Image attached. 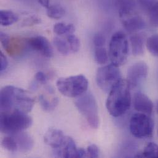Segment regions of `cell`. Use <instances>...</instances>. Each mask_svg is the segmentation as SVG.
Listing matches in <instances>:
<instances>
[{
    "mask_svg": "<svg viewBox=\"0 0 158 158\" xmlns=\"http://www.w3.org/2000/svg\"><path fill=\"white\" fill-rule=\"evenodd\" d=\"M35 100L27 90L12 85L2 87L0 92L1 112L17 110L25 113L31 111Z\"/></svg>",
    "mask_w": 158,
    "mask_h": 158,
    "instance_id": "cell-1",
    "label": "cell"
},
{
    "mask_svg": "<svg viewBox=\"0 0 158 158\" xmlns=\"http://www.w3.org/2000/svg\"><path fill=\"white\" fill-rule=\"evenodd\" d=\"M131 89L127 81L122 79L109 92L106 106L113 117L121 116L129 110L132 102Z\"/></svg>",
    "mask_w": 158,
    "mask_h": 158,
    "instance_id": "cell-2",
    "label": "cell"
},
{
    "mask_svg": "<svg viewBox=\"0 0 158 158\" xmlns=\"http://www.w3.org/2000/svg\"><path fill=\"white\" fill-rule=\"evenodd\" d=\"M32 123L33 120L27 113L17 110L1 112L0 127L1 132L4 134L11 135L23 131L30 127Z\"/></svg>",
    "mask_w": 158,
    "mask_h": 158,
    "instance_id": "cell-3",
    "label": "cell"
},
{
    "mask_svg": "<svg viewBox=\"0 0 158 158\" xmlns=\"http://www.w3.org/2000/svg\"><path fill=\"white\" fill-rule=\"evenodd\" d=\"M109 58L112 64L118 67L124 65L129 56V42L126 34L117 31L113 35L109 44Z\"/></svg>",
    "mask_w": 158,
    "mask_h": 158,
    "instance_id": "cell-4",
    "label": "cell"
},
{
    "mask_svg": "<svg viewBox=\"0 0 158 158\" xmlns=\"http://www.w3.org/2000/svg\"><path fill=\"white\" fill-rule=\"evenodd\" d=\"M75 106L79 112L85 118L87 123L92 129H97L99 126V116L97 101L90 92H85L77 97Z\"/></svg>",
    "mask_w": 158,
    "mask_h": 158,
    "instance_id": "cell-5",
    "label": "cell"
},
{
    "mask_svg": "<svg viewBox=\"0 0 158 158\" xmlns=\"http://www.w3.org/2000/svg\"><path fill=\"white\" fill-rule=\"evenodd\" d=\"M59 92L68 97H78L87 92L89 82L82 75L61 78L57 81Z\"/></svg>",
    "mask_w": 158,
    "mask_h": 158,
    "instance_id": "cell-6",
    "label": "cell"
},
{
    "mask_svg": "<svg viewBox=\"0 0 158 158\" xmlns=\"http://www.w3.org/2000/svg\"><path fill=\"white\" fill-rule=\"evenodd\" d=\"M129 127L134 137L139 139L150 138L153 134L154 122L150 115L138 112L132 116Z\"/></svg>",
    "mask_w": 158,
    "mask_h": 158,
    "instance_id": "cell-7",
    "label": "cell"
},
{
    "mask_svg": "<svg viewBox=\"0 0 158 158\" xmlns=\"http://www.w3.org/2000/svg\"><path fill=\"white\" fill-rule=\"evenodd\" d=\"M121 79L122 75L119 67L112 64L99 68L96 73L97 85L105 92L109 93Z\"/></svg>",
    "mask_w": 158,
    "mask_h": 158,
    "instance_id": "cell-8",
    "label": "cell"
},
{
    "mask_svg": "<svg viewBox=\"0 0 158 158\" xmlns=\"http://www.w3.org/2000/svg\"><path fill=\"white\" fill-rule=\"evenodd\" d=\"M148 73V67L144 62L133 64L127 70V82L131 88H134L145 80Z\"/></svg>",
    "mask_w": 158,
    "mask_h": 158,
    "instance_id": "cell-9",
    "label": "cell"
},
{
    "mask_svg": "<svg viewBox=\"0 0 158 158\" xmlns=\"http://www.w3.org/2000/svg\"><path fill=\"white\" fill-rule=\"evenodd\" d=\"M27 44L30 48L38 52L44 57L52 58L54 56L53 48L45 37L37 36L30 38L27 41Z\"/></svg>",
    "mask_w": 158,
    "mask_h": 158,
    "instance_id": "cell-10",
    "label": "cell"
},
{
    "mask_svg": "<svg viewBox=\"0 0 158 158\" xmlns=\"http://www.w3.org/2000/svg\"><path fill=\"white\" fill-rule=\"evenodd\" d=\"M136 2L148 15L151 24L158 28V0H136Z\"/></svg>",
    "mask_w": 158,
    "mask_h": 158,
    "instance_id": "cell-11",
    "label": "cell"
},
{
    "mask_svg": "<svg viewBox=\"0 0 158 158\" xmlns=\"http://www.w3.org/2000/svg\"><path fill=\"white\" fill-rule=\"evenodd\" d=\"M134 106L139 113L151 116L153 110V103L150 98L141 92H136L133 99Z\"/></svg>",
    "mask_w": 158,
    "mask_h": 158,
    "instance_id": "cell-12",
    "label": "cell"
},
{
    "mask_svg": "<svg viewBox=\"0 0 158 158\" xmlns=\"http://www.w3.org/2000/svg\"><path fill=\"white\" fill-rule=\"evenodd\" d=\"M124 29L129 33L134 34L143 30L146 27V23L143 19L136 13L121 19Z\"/></svg>",
    "mask_w": 158,
    "mask_h": 158,
    "instance_id": "cell-13",
    "label": "cell"
},
{
    "mask_svg": "<svg viewBox=\"0 0 158 158\" xmlns=\"http://www.w3.org/2000/svg\"><path fill=\"white\" fill-rule=\"evenodd\" d=\"M78 148L73 139L70 137H66L63 145L54 149V154L60 158H77Z\"/></svg>",
    "mask_w": 158,
    "mask_h": 158,
    "instance_id": "cell-14",
    "label": "cell"
},
{
    "mask_svg": "<svg viewBox=\"0 0 158 158\" xmlns=\"http://www.w3.org/2000/svg\"><path fill=\"white\" fill-rule=\"evenodd\" d=\"M65 139L66 137L64 135V132L57 129H49L44 137L45 143L53 149L60 147Z\"/></svg>",
    "mask_w": 158,
    "mask_h": 158,
    "instance_id": "cell-15",
    "label": "cell"
},
{
    "mask_svg": "<svg viewBox=\"0 0 158 158\" xmlns=\"http://www.w3.org/2000/svg\"><path fill=\"white\" fill-rule=\"evenodd\" d=\"M119 17L123 19L135 14L136 0H117L116 2Z\"/></svg>",
    "mask_w": 158,
    "mask_h": 158,
    "instance_id": "cell-16",
    "label": "cell"
},
{
    "mask_svg": "<svg viewBox=\"0 0 158 158\" xmlns=\"http://www.w3.org/2000/svg\"><path fill=\"white\" fill-rule=\"evenodd\" d=\"M17 142L19 151L22 153L30 152L34 145V142L31 137L26 132L23 131L11 135Z\"/></svg>",
    "mask_w": 158,
    "mask_h": 158,
    "instance_id": "cell-17",
    "label": "cell"
},
{
    "mask_svg": "<svg viewBox=\"0 0 158 158\" xmlns=\"http://www.w3.org/2000/svg\"><path fill=\"white\" fill-rule=\"evenodd\" d=\"M145 36L142 33H134L130 38L132 52L134 56H141L144 53L146 45Z\"/></svg>",
    "mask_w": 158,
    "mask_h": 158,
    "instance_id": "cell-18",
    "label": "cell"
},
{
    "mask_svg": "<svg viewBox=\"0 0 158 158\" xmlns=\"http://www.w3.org/2000/svg\"><path fill=\"white\" fill-rule=\"evenodd\" d=\"M19 16L12 10H1L0 12L1 25L3 27L10 26L17 22Z\"/></svg>",
    "mask_w": 158,
    "mask_h": 158,
    "instance_id": "cell-19",
    "label": "cell"
},
{
    "mask_svg": "<svg viewBox=\"0 0 158 158\" xmlns=\"http://www.w3.org/2000/svg\"><path fill=\"white\" fill-rule=\"evenodd\" d=\"M53 29L54 33L60 36L73 34L75 31V27L73 24H66L62 22L56 23Z\"/></svg>",
    "mask_w": 158,
    "mask_h": 158,
    "instance_id": "cell-20",
    "label": "cell"
},
{
    "mask_svg": "<svg viewBox=\"0 0 158 158\" xmlns=\"http://www.w3.org/2000/svg\"><path fill=\"white\" fill-rule=\"evenodd\" d=\"M137 158H158V145L155 143L150 142L145 147L140 154L135 156Z\"/></svg>",
    "mask_w": 158,
    "mask_h": 158,
    "instance_id": "cell-21",
    "label": "cell"
},
{
    "mask_svg": "<svg viewBox=\"0 0 158 158\" xmlns=\"http://www.w3.org/2000/svg\"><path fill=\"white\" fill-rule=\"evenodd\" d=\"M94 59L96 63L99 65H105L107 64L110 59L109 54L104 46L95 48Z\"/></svg>",
    "mask_w": 158,
    "mask_h": 158,
    "instance_id": "cell-22",
    "label": "cell"
},
{
    "mask_svg": "<svg viewBox=\"0 0 158 158\" xmlns=\"http://www.w3.org/2000/svg\"><path fill=\"white\" fill-rule=\"evenodd\" d=\"M65 14V9L60 5L55 4L50 6L47 9L48 16L52 19H60Z\"/></svg>",
    "mask_w": 158,
    "mask_h": 158,
    "instance_id": "cell-23",
    "label": "cell"
},
{
    "mask_svg": "<svg viewBox=\"0 0 158 158\" xmlns=\"http://www.w3.org/2000/svg\"><path fill=\"white\" fill-rule=\"evenodd\" d=\"M53 43L57 51L62 55L67 56L71 52L70 46L67 40H65L60 37H55Z\"/></svg>",
    "mask_w": 158,
    "mask_h": 158,
    "instance_id": "cell-24",
    "label": "cell"
},
{
    "mask_svg": "<svg viewBox=\"0 0 158 158\" xmlns=\"http://www.w3.org/2000/svg\"><path fill=\"white\" fill-rule=\"evenodd\" d=\"M146 47L153 56L158 57V34L153 35L147 39Z\"/></svg>",
    "mask_w": 158,
    "mask_h": 158,
    "instance_id": "cell-25",
    "label": "cell"
},
{
    "mask_svg": "<svg viewBox=\"0 0 158 158\" xmlns=\"http://www.w3.org/2000/svg\"><path fill=\"white\" fill-rule=\"evenodd\" d=\"M38 99L42 108L46 111L53 110L59 103V99L56 97L53 98L50 102L43 95H41L39 96Z\"/></svg>",
    "mask_w": 158,
    "mask_h": 158,
    "instance_id": "cell-26",
    "label": "cell"
},
{
    "mask_svg": "<svg viewBox=\"0 0 158 158\" xmlns=\"http://www.w3.org/2000/svg\"><path fill=\"white\" fill-rule=\"evenodd\" d=\"M1 145L4 149L11 153H15L19 150L17 142L12 136L4 137L2 140Z\"/></svg>",
    "mask_w": 158,
    "mask_h": 158,
    "instance_id": "cell-27",
    "label": "cell"
},
{
    "mask_svg": "<svg viewBox=\"0 0 158 158\" xmlns=\"http://www.w3.org/2000/svg\"><path fill=\"white\" fill-rule=\"evenodd\" d=\"M71 50L73 53H76L79 50L80 48V41L79 38L73 34L69 35L66 38Z\"/></svg>",
    "mask_w": 158,
    "mask_h": 158,
    "instance_id": "cell-28",
    "label": "cell"
},
{
    "mask_svg": "<svg viewBox=\"0 0 158 158\" xmlns=\"http://www.w3.org/2000/svg\"><path fill=\"white\" fill-rule=\"evenodd\" d=\"M93 43L95 46V48L103 47L105 44L106 40L103 35L98 33L94 35V39H93Z\"/></svg>",
    "mask_w": 158,
    "mask_h": 158,
    "instance_id": "cell-29",
    "label": "cell"
},
{
    "mask_svg": "<svg viewBox=\"0 0 158 158\" xmlns=\"http://www.w3.org/2000/svg\"><path fill=\"white\" fill-rule=\"evenodd\" d=\"M87 156L89 158H96L99 156V150L97 145L92 144L87 147Z\"/></svg>",
    "mask_w": 158,
    "mask_h": 158,
    "instance_id": "cell-30",
    "label": "cell"
},
{
    "mask_svg": "<svg viewBox=\"0 0 158 158\" xmlns=\"http://www.w3.org/2000/svg\"><path fill=\"white\" fill-rule=\"evenodd\" d=\"M40 23H41V19L37 16L32 15L25 19L22 22V25L23 26H33Z\"/></svg>",
    "mask_w": 158,
    "mask_h": 158,
    "instance_id": "cell-31",
    "label": "cell"
},
{
    "mask_svg": "<svg viewBox=\"0 0 158 158\" xmlns=\"http://www.w3.org/2000/svg\"><path fill=\"white\" fill-rule=\"evenodd\" d=\"M0 40L2 48L7 51L10 43V39L9 35L6 33L1 31L0 33Z\"/></svg>",
    "mask_w": 158,
    "mask_h": 158,
    "instance_id": "cell-32",
    "label": "cell"
},
{
    "mask_svg": "<svg viewBox=\"0 0 158 158\" xmlns=\"http://www.w3.org/2000/svg\"><path fill=\"white\" fill-rule=\"evenodd\" d=\"M8 66V61L4 54L1 52H0V72L2 73L6 70Z\"/></svg>",
    "mask_w": 158,
    "mask_h": 158,
    "instance_id": "cell-33",
    "label": "cell"
},
{
    "mask_svg": "<svg viewBox=\"0 0 158 158\" xmlns=\"http://www.w3.org/2000/svg\"><path fill=\"white\" fill-rule=\"evenodd\" d=\"M35 78L38 82L42 84H45L48 81V78L46 75L43 72H39L36 73L35 76Z\"/></svg>",
    "mask_w": 158,
    "mask_h": 158,
    "instance_id": "cell-34",
    "label": "cell"
},
{
    "mask_svg": "<svg viewBox=\"0 0 158 158\" xmlns=\"http://www.w3.org/2000/svg\"><path fill=\"white\" fill-rule=\"evenodd\" d=\"M86 156H87V153L84 149L81 148H78L77 158H84Z\"/></svg>",
    "mask_w": 158,
    "mask_h": 158,
    "instance_id": "cell-35",
    "label": "cell"
},
{
    "mask_svg": "<svg viewBox=\"0 0 158 158\" xmlns=\"http://www.w3.org/2000/svg\"><path fill=\"white\" fill-rule=\"evenodd\" d=\"M38 2L46 9L50 6V0H38Z\"/></svg>",
    "mask_w": 158,
    "mask_h": 158,
    "instance_id": "cell-36",
    "label": "cell"
},
{
    "mask_svg": "<svg viewBox=\"0 0 158 158\" xmlns=\"http://www.w3.org/2000/svg\"><path fill=\"white\" fill-rule=\"evenodd\" d=\"M156 111H157V112H158V103H157V104H156Z\"/></svg>",
    "mask_w": 158,
    "mask_h": 158,
    "instance_id": "cell-37",
    "label": "cell"
},
{
    "mask_svg": "<svg viewBox=\"0 0 158 158\" xmlns=\"http://www.w3.org/2000/svg\"></svg>",
    "mask_w": 158,
    "mask_h": 158,
    "instance_id": "cell-38",
    "label": "cell"
}]
</instances>
